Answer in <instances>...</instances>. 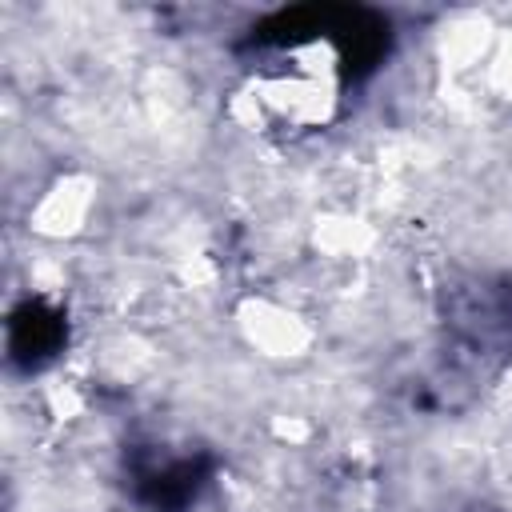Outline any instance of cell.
Wrapping results in <instances>:
<instances>
[{"label": "cell", "instance_id": "1", "mask_svg": "<svg viewBox=\"0 0 512 512\" xmlns=\"http://www.w3.org/2000/svg\"><path fill=\"white\" fill-rule=\"evenodd\" d=\"M388 52V20L368 8H292L248 36L252 96L288 124H316L336 92L368 76Z\"/></svg>", "mask_w": 512, "mask_h": 512}, {"label": "cell", "instance_id": "2", "mask_svg": "<svg viewBox=\"0 0 512 512\" xmlns=\"http://www.w3.org/2000/svg\"><path fill=\"white\" fill-rule=\"evenodd\" d=\"M128 472H132V492L148 512H188L208 488L212 460L204 452L168 456L156 448H140L132 452Z\"/></svg>", "mask_w": 512, "mask_h": 512}, {"label": "cell", "instance_id": "3", "mask_svg": "<svg viewBox=\"0 0 512 512\" xmlns=\"http://www.w3.org/2000/svg\"><path fill=\"white\" fill-rule=\"evenodd\" d=\"M448 324L460 336L464 348L488 352L508 344L512 336V292L504 284L472 280L460 288H448Z\"/></svg>", "mask_w": 512, "mask_h": 512}, {"label": "cell", "instance_id": "4", "mask_svg": "<svg viewBox=\"0 0 512 512\" xmlns=\"http://www.w3.org/2000/svg\"><path fill=\"white\" fill-rule=\"evenodd\" d=\"M64 340H68L64 312H56L44 300H24L12 312V320H8V356L24 372H36L48 360H56V352L64 348Z\"/></svg>", "mask_w": 512, "mask_h": 512}]
</instances>
